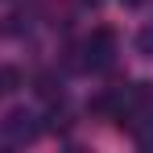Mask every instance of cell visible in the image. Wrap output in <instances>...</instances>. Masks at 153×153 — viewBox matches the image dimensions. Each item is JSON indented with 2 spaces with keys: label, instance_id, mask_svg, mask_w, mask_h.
I'll return each instance as SVG.
<instances>
[{
  "label": "cell",
  "instance_id": "6da1fadb",
  "mask_svg": "<svg viewBox=\"0 0 153 153\" xmlns=\"http://www.w3.org/2000/svg\"><path fill=\"white\" fill-rule=\"evenodd\" d=\"M112 54H116V33L108 25H100L87 42H83V50H79L83 71H108V66H112Z\"/></svg>",
  "mask_w": 153,
  "mask_h": 153
},
{
  "label": "cell",
  "instance_id": "7a4b0ae2",
  "mask_svg": "<svg viewBox=\"0 0 153 153\" xmlns=\"http://www.w3.org/2000/svg\"><path fill=\"white\" fill-rule=\"evenodd\" d=\"M0 137H4V141H13V145L33 141V137H37V116L25 112V108H13V112L0 120Z\"/></svg>",
  "mask_w": 153,
  "mask_h": 153
},
{
  "label": "cell",
  "instance_id": "3957f363",
  "mask_svg": "<svg viewBox=\"0 0 153 153\" xmlns=\"http://www.w3.org/2000/svg\"><path fill=\"white\" fill-rule=\"evenodd\" d=\"M33 91H37V100L58 103V100H62V79L54 75V71H42V75L33 79Z\"/></svg>",
  "mask_w": 153,
  "mask_h": 153
},
{
  "label": "cell",
  "instance_id": "277c9868",
  "mask_svg": "<svg viewBox=\"0 0 153 153\" xmlns=\"http://www.w3.org/2000/svg\"><path fill=\"white\" fill-rule=\"evenodd\" d=\"M132 50L141 54L145 62H153V21H145V25L137 29V37H132Z\"/></svg>",
  "mask_w": 153,
  "mask_h": 153
},
{
  "label": "cell",
  "instance_id": "5b68a950",
  "mask_svg": "<svg viewBox=\"0 0 153 153\" xmlns=\"http://www.w3.org/2000/svg\"><path fill=\"white\" fill-rule=\"evenodd\" d=\"M17 87H21V71H17V66H0V100L13 95Z\"/></svg>",
  "mask_w": 153,
  "mask_h": 153
},
{
  "label": "cell",
  "instance_id": "8992f818",
  "mask_svg": "<svg viewBox=\"0 0 153 153\" xmlns=\"http://www.w3.org/2000/svg\"><path fill=\"white\" fill-rule=\"evenodd\" d=\"M120 4H128V8H137V4H145V0H120Z\"/></svg>",
  "mask_w": 153,
  "mask_h": 153
}]
</instances>
